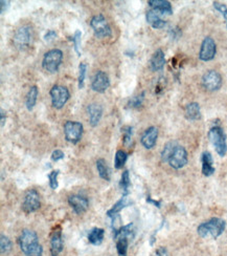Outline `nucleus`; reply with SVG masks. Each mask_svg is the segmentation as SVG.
I'll list each match as a JSON object with an SVG mask.
<instances>
[{"instance_id":"nucleus-1","label":"nucleus","mask_w":227,"mask_h":256,"mask_svg":"<svg viewBox=\"0 0 227 256\" xmlns=\"http://www.w3.org/2000/svg\"><path fill=\"white\" fill-rule=\"evenodd\" d=\"M21 251L25 256H42L43 248L39 244L37 233L33 230L25 229L18 239Z\"/></svg>"},{"instance_id":"nucleus-2","label":"nucleus","mask_w":227,"mask_h":256,"mask_svg":"<svg viewBox=\"0 0 227 256\" xmlns=\"http://www.w3.org/2000/svg\"><path fill=\"white\" fill-rule=\"evenodd\" d=\"M225 220L219 217H212L199 225L197 232L202 238L216 239L223 233V231L225 230Z\"/></svg>"},{"instance_id":"nucleus-3","label":"nucleus","mask_w":227,"mask_h":256,"mask_svg":"<svg viewBox=\"0 0 227 256\" xmlns=\"http://www.w3.org/2000/svg\"><path fill=\"white\" fill-rule=\"evenodd\" d=\"M208 139L210 143L214 145L217 153L220 156H224L227 152V143L226 134L220 126H214L208 131Z\"/></svg>"},{"instance_id":"nucleus-4","label":"nucleus","mask_w":227,"mask_h":256,"mask_svg":"<svg viewBox=\"0 0 227 256\" xmlns=\"http://www.w3.org/2000/svg\"><path fill=\"white\" fill-rule=\"evenodd\" d=\"M63 59V53L62 51L58 48L51 49V51L47 52L44 55L43 62H42V65L43 68L49 73H57L59 70V67L62 63Z\"/></svg>"},{"instance_id":"nucleus-5","label":"nucleus","mask_w":227,"mask_h":256,"mask_svg":"<svg viewBox=\"0 0 227 256\" xmlns=\"http://www.w3.org/2000/svg\"><path fill=\"white\" fill-rule=\"evenodd\" d=\"M90 26L92 27L95 37L97 38H107L110 37L112 34L111 27L103 15H95L92 17Z\"/></svg>"},{"instance_id":"nucleus-6","label":"nucleus","mask_w":227,"mask_h":256,"mask_svg":"<svg viewBox=\"0 0 227 256\" xmlns=\"http://www.w3.org/2000/svg\"><path fill=\"white\" fill-rule=\"evenodd\" d=\"M49 95L52 98L53 106L57 109L63 108L70 98L68 89L65 86H61V85H55L49 91Z\"/></svg>"},{"instance_id":"nucleus-7","label":"nucleus","mask_w":227,"mask_h":256,"mask_svg":"<svg viewBox=\"0 0 227 256\" xmlns=\"http://www.w3.org/2000/svg\"><path fill=\"white\" fill-rule=\"evenodd\" d=\"M64 134H65V139L69 143L76 144L82 138L83 125L80 122L67 121V122L64 124Z\"/></svg>"},{"instance_id":"nucleus-8","label":"nucleus","mask_w":227,"mask_h":256,"mask_svg":"<svg viewBox=\"0 0 227 256\" xmlns=\"http://www.w3.org/2000/svg\"><path fill=\"white\" fill-rule=\"evenodd\" d=\"M33 39V31L30 26L24 25L19 27L14 35V45L18 49H24L31 44Z\"/></svg>"},{"instance_id":"nucleus-9","label":"nucleus","mask_w":227,"mask_h":256,"mask_svg":"<svg viewBox=\"0 0 227 256\" xmlns=\"http://www.w3.org/2000/svg\"><path fill=\"white\" fill-rule=\"evenodd\" d=\"M202 85L208 91L219 90L222 86V77L216 70H208L202 77Z\"/></svg>"},{"instance_id":"nucleus-10","label":"nucleus","mask_w":227,"mask_h":256,"mask_svg":"<svg viewBox=\"0 0 227 256\" xmlns=\"http://www.w3.org/2000/svg\"><path fill=\"white\" fill-rule=\"evenodd\" d=\"M169 165L174 169H181L188 164V152L186 148L180 145H177L174 149L172 155L168 161Z\"/></svg>"},{"instance_id":"nucleus-11","label":"nucleus","mask_w":227,"mask_h":256,"mask_svg":"<svg viewBox=\"0 0 227 256\" xmlns=\"http://www.w3.org/2000/svg\"><path fill=\"white\" fill-rule=\"evenodd\" d=\"M217 53V45L211 37H205L199 52V59L202 61H210L215 58Z\"/></svg>"},{"instance_id":"nucleus-12","label":"nucleus","mask_w":227,"mask_h":256,"mask_svg":"<svg viewBox=\"0 0 227 256\" xmlns=\"http://www.w3.org/2000/svg\"><path fill=\"white\" fill-rule=\"evenodd\" d=\"M40 208V195L36 190H30L26 192L24 201L22 204V209L25 213H32Z\"/></svg>"},{"instance_id":"nucleus-13","label":"nucleus","mask_w":227,"mask_h":256,"mask_svg":"<svg viewBox=\"0 0 227 256\" xmlns=\"http://www.w3.org/2000/svg\"><path fill=\"white\" fill-rule=\"evenodd\" d=\"M110 86V80L108 75L102 72V70H98V72L95 75L94 80L91 82V88L92 90H95L96 92H105Z\"/></svg>"},{"instance_id":"nucleus-14","label":"nucleus","mask_w":227,"mask_h":256,"mask_svg":"<svg viewBox=\"0 0 227 256\" xmlns=\"http://www.w3.org/2000/svg\"><path fill=\"white\" fill-rule=\"evenodd\" d=\"M68 203L76 214H82L89 207V202L87 198L79 194L70 195L68 197Z\"/></svg>"},{"instance_id":"nucleus-15","label":"nucleus","mask_w":227,"mask_h":256,"mask_svg":"<svg viewBox=\"0 0 227 256\" xmlns=\"http://www.w3.org/2000/svg\"><path fill=\"white\" fill-rule=\"evenodd\" d=\"M157 138H158V128L155 126H151L143 133L140 142L145 148L152 149L156 145Z\"/></svg>"},{"instance_id":"nucleus-16","label":"nucleus","mask_w":227,"mask_h":256,"mask_svg":"<svg viewBox=\"0 0 227 256\" xmlns=\"http://www.w3.org/2000/svg\"><path fill=\"white\" fill-rule=\"evenodd\" d=\"M88 116H89V122L92 127L97 126V124L100 123V121L103 116V107L102 105L97 103H91L88 105L87 107Z\"/></svg>"},{"instance_id":"nucleus-17","label":"nucleus","mask_w":227,"mask_h":256,"mask_svg":"<svg viewBox=\"0 0 227 256\" xmlns=\"http://www.w3.org/2000/svg\"><path fill=\"white\" fill-rule=\"evenodd\" d=\"M63 250V239L61 230H55L51 238V253L52 256H58Z\"/></svg>"},{"instance_id":"nucleus-18","label":"nucleus","mask_w":227,"mask_h":256,"mask_svg":"<svg viewBox=\"0 0 227 256\" xmlns=\"http://www.w3.org/2000/svg\"><path fill=\"white\" fill-rule=\"evenodd\" d=\"M201 163H202V173L205 176H210L215 172L214 167V160L208 151H204L201 155Z\"/></svg>"},{"instance_id":"nucleus-19","label":"nucleus","mask_w":227,"mask_h":256,"mask_svg":"<svg viewBox=\"0 0 227 256\" xmlns=\"http://www.w3.org/2000/svg\"><path fill=\"white\" fill-rule=\"evenodd\" d=\"M165 64H166L165 53L162 52V49L159 48L153 54L152 58L150 60L151 68L152 70H154V72H158V70H161L165 67Z\"/></svg>"},{"instance_id":"nucleus-20","label":"nucleus","mask_w":227,"mask_h":256,"mask_svg":"<svg viewBox=\"0 0 227 256\" xmlns=\"http://www.w3.org/2000/svg\"><path fill=\"white\" fill-rule=\"evenodd\" d=\"M132 204H133V202L130 200L129 197L123 196L119 201H117L114 205H113V207L110 210L107 211V215L111 218L114 217V216H117L120 211H122L125 208H127V207H129V206H131Z\"/></svg>"},{"instance_id":"nucleus-21","label":"nucleus","mask_w":227,"mask_h":256,"mask_svg":"<svg viewBox=\"0 0 227 256\" xmlns=\"http://www.w3.org/2000/svg\"><path fill=\"white\" fill-rule=\"evenodd\" d=\"M149 5H150L153 10L158 11L161 14H164V15H172L173 14L171 3L169 1H166V0H150V1H149Z\"/></svg>"},{"instance_id":"nucleus-22","label":"nucleus","mask_w":227,"mask_h":256,"mask_svg":"<svg viewBox=\"0 0 227 256\" xmlns=\"http://www.w3.org/2000/svg\"><path fill=\"white\" fill-rule=\"evenodd\" d=\"M113 236H114V239L118 237H126L129 240H132L134 236H135V228H134V225L129 224L124 227L122 226L118 230L113 231Z\"/></svg>"},{"instance_id":"nucleus-23","label":"nucleus","mask_w":227,"mask_h":256,"mask_svg":"<svg viewBox=\"0 0 227 256\" xmlns=\"http://www.w3.org/2000/svg\"><path fill=\"white\" fill-rule=\"evenodd\" d=\"M201 111L200 105L196 102H191L187 105L186 107V118L189 121H196L200 119Z\"/></svg>"},{"instance_id":"nucleus-24","label":"nucleus","mask_w":227,"mask_h":256,"mask_svg":"<svg viewBox=\"0 0 227 256\" xmlns=\"http://www.w3.org/2000/svg\"><path fill=\"white\" fill-rule=\"evenodd\" d=\"M104 235H105V230L102 228H94L92 230L89 231L88 233V241L90 244L95 245V246H98L103 243V239H104Z\"/></svg>"},{"instance_id":"nucleus-25","label":"nucleus","mask_w":227,"mask_h":256,"mask_svg":"<svg viewBox=\"0 0 227 256\" xmlns=\"http://www.w3.org/2000/svg\"><path fill=\"white\" fill-rule=\"evenodd\" d=\"M39 95V90L38 87L36 85H34L30 88L27 92V96H26V100H25V106L27 110H33V108L35 107V105H36L37 102V98Z\"/></svg>"},{"instance_id":"nucleus-26","label":"nucleus","mask_w":227,"mask_h":256,"mask_svg":"<svg viewBox=\"0 0 227 256\" xmlns=\"http://www.w3.org/2000/svg\"><path fill=\"white\" fill-rule=\"evenodd\" d=\"M96 168H97L98 174H100V176L102 177L103 180L110 181V176H111L110 169L107 166V164H106L105 160H103V159L97 160L96 161Z\"/></svg>"},{"instance_id":"nucleus-27","label":"nucleus","mask_w":227,"mask_h":256,"mask_svg":"<svg viewBox=\"0 0 227 256\" xmlns=\"http://www.w3.org/2000/svg\"><path fill=\"white\" fill-rule=\"evenodd\" d=\"M120 189L123 191L124 196H128V194L130 193V188H131V182H130V174L128 170H125L120 177V183H119Z\"/></svg>"},{"instance_id":"nucleus-28","label":"nucleus","mask_w":227,"mask_h":256,"mask_svg":"<svg viewBox=\"0 0 227 256\" xmlns=\"http://www.w3.org/2000/svg\"><path fill=\"white\" fill-rule=\"evenodd\" d=\"M116 240V250L118 256H127L128 246H129V239L126 237H118Z\"/></svg>"},{"instance_id":"nucleus-29","label":"nucleus","mask_w":227,"mask_h":256,"mask_svg":"<svg viewBox=\"0 0 227 256\" xmlns=\"http://www.w3.org/2000/svg\"><path fill=\"white\" fill-rule=\"evenodd\" d=\"M177 145H178V144H177L176 142H169V143L166 144L165 148L162 149V152H161V160H162V162L168 163L170 156L172 155L174 149L176 148Z\"/></svg>"},{"instance_id":"nucleus-30","label":"nucleus","mask_w":227,"mask_h":256,"mask_svg":"<svg viewBox=\"0 0 227 256\" xmlns=\"http://www.w3.org/2000/svg\"><path fill=\"white\" fill-rule=\"evenodd\" d=\"M128 159V154L124 150H117L115 153V159H114V166L116 169H122Z\"/></svg>"},{"instance_id":"nucleus-31","label":"nucleus","mask_w":227,"mask_h":256,"mask_svg":"<svg viewBox=\"0 0 227 256\" xmlns=\"http://www.w3.org/2000/svg\"><path fill=\"white\" fill-rule=\"evenodd\" d=\"M161 16H164V14H161L160 12L156 11V10H150L148 13H147V22L150 23L151 25L154 24L156 21H158L161 19Z\"/></svg>"},{"instance_id":"nucleus-32","label":"nucleus","mask_w":227,"mask_h":256,"mask_svg":"<svg viewBox=\"0 0 227 256\" xmlns=\"http://www.w3.org/2000/svg\"><path fill=\"white\" fill-rule=\"evenodd\" d=\"M12 249V241L8 236L1 235L0 237V250H1V253H8L11 251Z\"/></svg>"},{"instance_id":"nucleus-33","label":"nucleus","mask_w":227,"mask_h":256,"mask_svg":"<svg viewBox=\"0 0 227 256\" xmlns=\"http://www.w3.org/2000/svg\"><path fill=\"white\" fill-rule=\"evenodd\" d=\"M144 100H145V91L141 92V94L138 96L133 97L129 101V103H128V105H129V107H132V108H138L140 107L141 104H143Z\"/></svg>"},{"instance_id":"nucleus-34","label":"nucleus","mask_w":227,"mask_h":256,"mask_svg":"<svg viewBox=\"0 0 227 256\" xmlns=\"http://www.w3.org/2000/svg\"><path fill=\"white\" fill-rule=\"evenodd\" d=\"M86 73H87V64L86 63H80L79 65V88L84 87V82H85V78H86Z\"/></svg>"},{"instance_id":"nucleus-35","label":"nucleus","mask_w":227,"mask_h":256,"mask_svg":"<svg viewBox=\"0 0 227 256\" xmlns=\"http://www.w3.org/2000/svg\"><path fill=\"white\" fill-rule=\"evenodd\" d=\"M81 37H82V32L81 31H76L75 35L73 36V42H74V45H75V51L77 54V56H81L82 52H81Z\"/></svg>"},{"instance_id":"nucleus-36","label":"nucleus","mask_w":227,"mask_h":256,"mask_svg":"<svg viewBox=\"0 0 227 256\" xmlns=\"http://www.w3.org/2000/svg\"><path fill=\"white\" fill-rule=\"evenodd\" d=\"M60 174V171L59 170H54V171H52L51 173L48 174V180H49V186H51V188L53 190H56L58 189V175Z\"/></svg>"},{"instance_id":"nucleus-37","label":"nucleus","mask_w":227,"mask_h":256,"mask_svg":"<svg viewBox=\"0 0 227 256\" xmlns=\"http://www.w3.org/2000/svg\"><path fill=\"white\" fill-rule=\"evenodd\" d=\"M123 130V141L125 145H129L132 141V127L131 126H125L122 128Z\"/></svg>"},{"instance_id":"nucleus-38","label":"nucleus","mask_w":227,"mask_h":256,"mask_svg":"<svg viewBox=\"0 0 227 256\" xmlns=\"http://www.w3.org/2000/svg\"><path fill=\"white\" fill-rule=\"evenodd\" d=\"M214 8L219 12L222 14V16L224 17V19L227 21V5L221 2H214Z\"/></svg>"},{"instance_id":"nucleus-39","label":"nucleus","mask_w":227,"mask_h":256,"mask_svg":"<svg viewBox=\"0 0 227 256\" xmlns=\"http://www.w3.org/2000/svg\"><path fill=\"white\" fill-rule=\"evenodd\" d=\"M64 156H65V154H64L62 150H60V149H56V150L52 153V160L54 162H58L60 160H63Z\"/></svg>"},{"instance_id":"nucleus-40","label":"nucleus","mask_w":227,"mask_h":256,"mask_svg":"<svg viewBox=\"0 0 227 256\" xmlns=\"http://www.w3.org/2000/svg\"><path fill=\"white\" fill-rule=\"evenodd\" d=\"M152 256H170V254H169V251L167 250V248L159 247L153 252Z\"/></svg>"},{"instance_id":"nucleus-41","label":"nucleus","mask_w":227,"mask_h":256,"mask_svg":"<svg viewBox=\"0 0 227 256\" xmlns=\"http://www.w3.org/2000/svg\"><path fill=\"white\" fill-rule=\"evenodd\" d=\"M57 37V33L53 30H49L45 35H44V40L46 42H51Z\"/></svg>"},{"instance_id":"nucleus-42","label":"nucleus","mask_w":227,"mask_h":256,"mask_svg":"<svg viewBox=\"0 0 227 256\" xmlns=\"http://www.w3.org/2000/svg\"><path fill=\"white\" fill-rule=\"evenodd\" d=\"M167 25V22L164 19H160L158 21H156L154 24H152L153 28H156V30H160V28H164Z\"/></svg>"},{"instance_id":"nucleus-43","label":"nucleus","mask_w":227,"mask_h":256,"mask_svg":"<svg viewBox=\"0 0 227 256\" xmlns=\"http://www.w3.org/2000/svg\"><path fill=\"white\" fill-rule=\"evenodd\" d=\"M10 1H8V0H1L0 1V6H1V10H0V12H1V14H4L6 11H8V9L10 8Z\"/></svg>"},{"instance_id":"nucleus-44","label":"nucleus","mask_w":227,"mask_h":256,"mask_svg":"<svg viewBox=\"0 0 227 256\" xmlns=\"http://www.w3.org/2000/svg\"><path fill=\"white\" fill-rule=\"evenodd\" d=\"M147 202H148V203H152V204H154V205L156 206V207H158V208L160 207V203H159V202H156V201H153L151 197H148V198H147Z\"/></svg>"},{"instance_id":"nucleus-45","label":"nucleus","mask_w":227,"mask_h":256,"mask_svg":"<svg viewBox=\"0 0 227 256\" xmlns=\"http://www.w3.org/2000/svg\"><path fill=\"white\" fill-rule=\"evenodd\" d=\"M0 112H1V128L4 126V124H5V113H4V111L1 109V111H0Z\"/></svg>"}]
</instances>
